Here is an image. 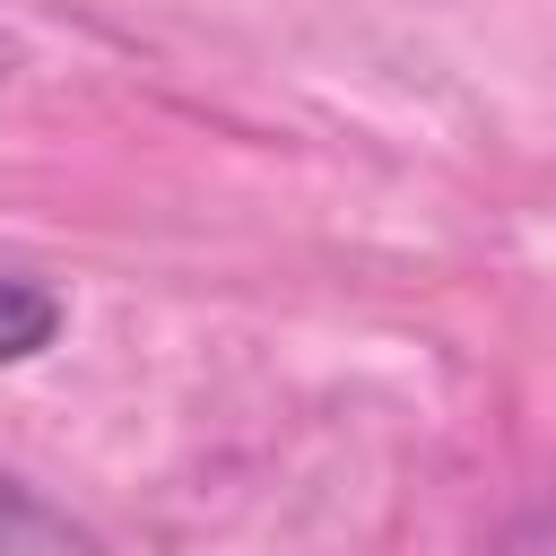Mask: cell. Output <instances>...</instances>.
<instances>
[{
    "label": "cell",
    "mask_w": 556,
    "mask_h": 556,
    "mask_svg": "<svg viewBox=\"0 0 556 556\" xmlns=\"http://www.w3.org/2000/svg\"><path fill=\"white\" fill-rule=\"evenodd\" d=\"M0 556H113V547L70 504H52V495H35L26 478L0 469Z\"/></svg>",
    "instance_id": "obj_1"
},
{
    "label": "cell",
    "mask_w": 556,
    "mask_h": 556,
    "mask_svg": "<svg viewBox=\"0 0 556 556\" xmlns=\"http://www.w3.org/2000/svg\"><path fill=\"white\" fill-rule=\"evenodd\" d=\"M61 321H70V304H61L43 278H26V269H0V365H26V356H43V348L61 339Z\"/></svg>",
    "instance_id": "obj_2"
},
{
    "label": "cell",
    "mask_w": 556,
    "mask_h": 556,
    "mask_svg": "<svg viewBox=\"0 0 556 556\" xmlns=\"http://www.w3.org/2000/svg\"><path fill=\"white\" fill-rule=\"evenodd\" d=\"M9 70H17V35H0V78H9Z\"/></svg>",
    "instance_id": "obj_3"
}]
</instances>
